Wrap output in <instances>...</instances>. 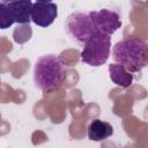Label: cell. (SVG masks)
<instances>
[{"label": "cell", "instance_id": "cell-1", "mask_svg": "<svg viewBox=\"0 0 148 148\" xmlns=\"http://www.w3.org/2000/svg\"><path fill=\"white\" fill-rule=\"evenodd\" d=\"M113 60L131 73L140 72L148 66V43L138 37H127L114 44Z\"/></svg>", "mask_w": 148, "mask_h": 148}, {"label": "cell", "instance_id": "cell-2", "mask_svg": "<svg viewBox=\"0 0 148 148\" xmlns=\"http://www.w3.org/2000/svg\"><path fill=\"white\" fill-rule=\"evenodd\" d=\"M66 72L67 67L58 56H42L34 67V83L43 91L58 88L61 86Z\"/></svg>", "mask_w": 148, "mask_h": 148}, {"label": "cell", "instance_id": "cell-3", "mask_svg": "<svg viewBox=\"0 0 148 148\" xmlns=\"http://www.w3.org/2000/svg\"><path fill=\"white\" fill-rule=\"evenodd\" d=\"M111 51V36L95 32L83 45L81 61L91 66L99 67L106 62Z\"/></svg>", "mask_w": 148, "mask_h": 148}, {"label": "cell", "instance_id": "cell-4", "mask_svg": "<svg viewBox=\"0 0 148 148\" xmlns=\"http://www.w3.org/2000/svg\"><path fill=\"white\" fill-rule=\"evenodd\" d=\"M65 30L72 39L84 45V43L96 32L90 12L72 13L65 22Z\"/></svg>", "mask_w": 148, "mask_h": 148}, {"label": "cell", "instance_id": "cell-5", "mask_svg": "<svg viewBox=\"0 0 148 148\" xmlns=\"http://www.w3.org/2000/svg\"><path fill=\"white\" fill-rule=\"evenodd\" d=\"M90 15L92 17L96 32H102L111 36L121 27L120 15L113 9L104 8L99 10H91Z\"/></svg>", "mask_w": 148, "mask_h": 148}, {"label": "cell", "instance_id": "cell-6", "mask_svg": "<svg viewBox=\"0 0 148 148\" xmlns=\"http://www.w3.org/2000/svg\"><path fill=\"white\" fill-rule=\"evenodd\" d=\"M58 16V6L53 2L36 1L32 6L31 21L42 28L50 27Z\"/></svg>", "mask_w": 148, "mask_h": 148}, {"label": "cell", "instance_id": "cell-7", "mask_svg": "<svg viewBox=\"0 0 148 148\" xmlns=\"http://www.w3.org/2000/svg\"><path fill=\"white\" fill-rule=\"evenodd\" d=\"M34 3L31 0H15L8 3L9 10L13 15L15 23L29 24L31 21V12Z\"/></svg>", "mask_w": 148, "mask_h": 148}, {"label": "cell", "instance_id": "cell-8", "mask_svg": "<svg viewBox=\"0 0 148 148\" xmlns=\"http://www.w3.org/2000/svg\"><path fill=\"white\" fill-rule=\"evenodd\" d=\"M113 134V127L108 121L101 119L92 120L88 126V138L91 141H104Z\"/></svg>", "mask_w": 148, "mask_h": 148}, {"label": "cell", "instance_id": "cell-9", "mask_svg": "<svg viewBox=\"0 0 148 148\" xmlns=\"http://www.w3.org/2000/svg\"><path fill=\"white\" fill-rule=\"evenodd\" d=\"M109 74L111 81L121 88H128L133 82V74L117 62L109 65Z\"/></svg>", "mask_w": 148, "mask_h": 148}, {"label": "cell", "instance_id": "cell-10", "mask_svg": "<svg viewBox=\"0 0 148 148\" xmlns=\"http://www.w3.org/2000/svg\"><path fill=\"white\" fill-rule=\"evenodd\" d=\"M13 23H15V21L9 10L8 3L1 2L0 3V28L5 30V29L9 28Z\"/></svg>", "mask_w": 148, "mask_h": 148}, {"label": "cell", "instance_id": "cell-11", "mask_svg": "<svg viewBox=\"0 0 148 148\" xmlns=\"http://www.w3.org/2000/svg\"><path fill=\"white\" fill-rule=\"evenodd\" d=\"M15 0H1V2H5V3H9V2H13Z\"/></svg>", "mask_w": 148, "mask_h": 148}, {"label": "cell", "instance_id": "cell-12", "mask_svg": "<svg viewBox=\"0 0 148 148\" xmlns=\"http://www.w3.org/2000/svg\"><path fill=\"white\" fill-rule=\"evenodd\" d=\"M36 1H39V2H52L53 0H36Z\"/></svg>", "mask_w": 148, "mask_h": 148}]
</instances>
